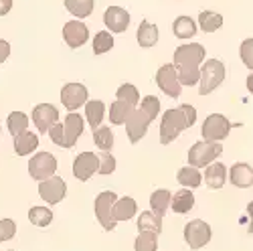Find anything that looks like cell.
<instances>
[{
    "instance_id": "1",
    "label": "cell",
    "mask_w": 253,
    "mask_h": 251,
    "mask_svg": "<svg viewBox=\"0 0 253 251\" xmlns=\"http://www.w3.org/2000/svg\"><path fill=\"white\" fill-rule=\"evenodd\" d=\"M172 61H174L172 67L176 69V75H178V83L193 87L201 79V63L205 61V47L201 43L180 45L174 51Z\"/></svg>"
},
{
    "instance_id": "2",
    "label": "cell",
    "mask_w": 253,
    "mask_h": 251,
    "mask_svg": "<svg viewBox=\"0 0 253 251\" xmlns=\"http://www.w3.org/2000/svg\"><path fill=\"white\" fill-rule=\"evenodd\" d=\"M197 122V110L191 103H182L180 108L166 110L160 122V142L170 144L178 138V134Z\"/></svg>"
},
{
    "instance_id": "3",
    "label": "cell",
    "mask_w": 253,
    "mask_h": 251,
    "mask_svg": "<svg viewBox=\"0 0 253 251\" xmlns=\"http://www.w3.org/2000/svg\"><path fill=\"white\" fill-rule=\"evenodd\" d=\"M223 152V146L219 142H197L188 150V162L193 168H207L209 164H213L215 158Z\"/></svg>"
},
{
    "instance_id": "4",
    "label": "cell",
    "mask_w": 253,
    "mask_h": 251,
    "mask_svg": "<svg viewBox=\"0 0 253 251\" xmlns=\"http://www.w3.org/2000/svg\"><path fill=\"white\" fill-rule=\"evenodd\" d=\"M225 79V65L219 59H209L205 61V65L201 67V95L213 93Z\"/></svg>"
},
{
    "instance_id": "5",
    "label": "cell",
    "mask_w": 253,
    "mask_h": 251,
    "mask_svg": "<svg viewBox=\"0 0 253 251\" xmlns=\"http://www.w3.org/2000/svg\"><path fill=\"white\" fill-rule=\"evenodd\" d=\"M118 197L114 191H103L95 197V217L101 223V227L105 231H114L116 229V221H114V205H116Z\"/></svg>"
},
{
    "instance_id": "6",
    "label": "cell",
    "mask_w": 253,
    "mask_h": 251,
    "mask_svg": "<svg viewBox=\"0 0 253 251\" xmlns=\"http://www.w3.org/2000/svg\"><path fill=\"white\" fill-rule=\"evenodd\" d=\"M231 128H233V124H231L225 116H221V114H211V116L205 120L201 132H203L205 142H221V140H225V138L229 136Z\"/></svg>"
},
{
    "instance_id": "7",
    "label": "cell",
    "mask_w": 253,
    "mask_h": 251,
    "mask_svg": "<svg viewBox=\"0 0 253 251\" xmlns=\"http://www.w3.org/2000/svg\"><path fill=\"white\" fill-rule=\"evenodd\" d=\"M55 170H57V160L51 152H39L29 160V172L39 182L55 176Z\"/></svg>"
},
{
    "instance_id": "8",
    "label": "cell",
    "mask_w": 253,
    "mask_h": 251,
    "mask_svg": "<svg viewBox=\"0 0 253 251\" xmlns=\"http://www.w3.org/2000/svg\"><path fill=\"white\" fill-rule=\"evenodd\" d=\"M184 241L191 249H201L211 241V227L209 223L195 219L184 225Z\"/></svg>"
},
{
    "instance_id": "9",
    "label": "cell",
    "mask_w": 253,
    "mask_h": 251,
    "mask_svg": "<svg viewBox=\"0 0 253 251\" xmlns=\"http://www.w3.org/2000/svg\"><path fill=\"white\" fill-rule=\"evenodd\" d=\"M156 83L162 89V93H166L168 97H178L182 93V85L178 83V75H176V69L172 67V63H166V65L158 69Z\"/></svg>"
},
{
    "instance_id": "10",
    "label": "cell",
    "mask_w": 253,
    "mask_h": 251,
    "mask_svg": "<svg viewBox=\"0 0 253 251\" xmlns=\"http://www.w3.org/2000/svg\"><path fill=\"white\" fill-rule=\"evenodd\" d=\"M39 195L45 203L57 205V203H61L63 199H65L67 184L61 176H51V178H47V180H43L39 184Z\"/></svg>"
},
{
    "instance_id": "11",
    "label": "cell",
    "mask_w": 253,
    "mask_h": 251,
    "mask_svg": "<svg viewBox=\"0 0 253 251\" xmlns=\"http://www.w3.org/2000/svg\"><path fill=\"white\" fill-rule=\"evenodd\" d=\"M61 103L65 106V110H79L83 103H87V89L81 83H67L61 89Z\"/></svg>"
},
{
    "instance_id": "12",
    "label": "cell",
    "mask_w": 253,
    "mask_h": 251,
    "mask_svg": "<svg viewBox=\"0 0 253 251\" xmlns=\"http://www.w3.org/2000/svg\"><path fill=\"white\" fill-rule=\"evenodd\" d=\"M33 122L37 126V130L41 134H45V132H49L53 124L59 122V110L55 106H51V103H39L33 110Z\"/></svg>"
},
{
    "instance_id": "13",
    "label": "cell",
    "mask_w": 253,
    "mask_h": 251,
    "mask_svg": "<svg viewBox=\"0 0 253 251\" xmlns=\"http://www.w3.org/2000/svg\"><path fill=\"white\" fill-rule=\"evenodd\" d=\"M148 126H150V120L146 118L140 110H132L128 120H126V132H128V138L132 144H136L138 140H142L148 132Z\"/></svg>"
},
{
    "instance_id": "14",
    "label": "cell",
    "mask_w": 253,
    "mask_h": 251,
    "mask_svg": "<svg viewBox=\"0 0 253 251\" xmlns=\"http://www.w3.org/2000/svg\"><path fill=\"white\" fill-rule=\"evenodd\" d=\"M97 172V154L93 152H81L73 162V176L77 180H89Z\"/></svg>"
},
{
    "instance_id": "15",
    "label": "cell",
    "mask_w": 253,
    "mask_h": 251,
    "mask_svg": "<svg viewBox=\"0 0 253 251\" xmlns=\"http://www.w3.org/2000/svg\"><path fill=\"white\" fill-rule=\"evenodd\" d=\"M63 39H65V43L71 49H77V47L87 43L89 31L83 23H79V20H69V23L65 25V29H63Z\"/></svg>"
},
{
    "instance_id": "16",
    "label": "cell",
    "mask_w": 253,
    "mask_h": 251,
    "mask_svg": "<svg viewBox=\"0 0 253 251\" xmlns=\"http://www.w3.org/2000/svg\"><path fill=\"white\" fill-rule=\"evenodd\" d=\"M103 23L112 33H124L130 25V12H126L120 6H110L103 12Z\"/></svg>"
},
{
    "instance_id": "17",
    "label": "cell",
    "mask_w": 253,
    "mask_h": 251,
    "mask_svg": "<svg viewBox=\"0 0 253 251\" xmlns=\"http://www.w3.org/2000/svg\"><path fill=\"white\" fill-rule=\"evenodd\" d=\"M83 134V118L75 112H69L63 122V136H65V148H73L77 138Z\"/></svg>"
},
{
    "instance_id": "18",
    "label": "cell",
    "mask_w": 253,
    "mask_h": 251,
    "mask_svg": "<svg viewBox=\"0 0 253 251\" xmlns=\"http://www.w3.org/2000/svg\"><path fill=\"white\" fill-rule=\"evenodd\" d=\"M229 180L233 182V186H237V188H247V186L253 184V168L245 162H237V164L231 166Z\"/></svg>"
},
{
    "instance_id": "19",
    "label": "cell",
    "mask_w": 253,
    "mask_h": 251,
    "mask_svg": "<svg viewBox=\"0 0 253 251\" xmlns=\"http://www.w3.org/2000/svg\"><path fill=\"white\" fill-rule=\"evenodd\" d=\"M227 180V168L221 164V162H213V164H209L207 166V172H205V182L209 188H223Z\"/></svg>"
},
{
    "instance_id": "20",
    "label": "cell",
    "mask_w": 253,
    "mask_h": 251,
    "mask_svg": "<svg viewBox=\"0 0 253 251\" xmlns=\"http://www.w3.org/2000/svg\"><path fill=\"white\" fill-rule=\"evenodd\" d=\"M170 199H172V195H170V191H166V188H158V191H154L152 197H150L152 213L162 219L168 209H170Z\"/></svg>"
},
{
    "instance_id": "21",
    "label": "cell",
    "mask_w": 253,
    "mask_h": 251,
    "mask_svg": "<svg viewBox=\"0 0 253 251\" xmlns=\"http://www.w3.org/2000/svg\"><path fill=\"white\" fill-rule=\"evenodd\" d=\"M136 211H138L136 201L132 197H124V199L116 201V205H114V221L116 223L118 221H128L136 215Z\"/></svg>"
},
{
    "instance_id": "22",
    "label": "cell",
    "mask_w": 253,
    "mask_h": 251,
    "mask_svg": "<svg viewBox=\"0 0 253 251\" xmlns=\"http://www.w3.org/2000/svg\"><path fill=\"white\" fill-rule=\"evenodd\" d=\"M37 146H39V138L33 132H23L14 138V152L18 156H29L31 152L37 150Z\"/></svg>"
},
{
    "instance_id": "23",
    "label": "cell",
    "mask_w": 253,
    "mask_h": 251,
    "mask_svg": "<svg viewBox=\"0 0 253 251\" xmlns=\"http://www.w3.org/2000/svg\"><path fill=\"white\" fill-rule=\"evenodd\" d=\"M85 118L91 126V130H97L103 118H105V103L99 101V99H93V101H87L85 103Z\"/></svg>"
},
{
    "instance_id": "24",
    "label": "cell",
    "mask_w": 253,
    "mask_h": 251,
    "mask_svg": "<svg viewBox=\"0 0 253 251\" xmlns=\"http://www.w3.org/2000/svg\"><path fill=\"white\" fill-rule=\"evenodd\" d=\"M195 207V195L191 191H178L172 199H170V209L178 215L188 213Z\"/></svg>"
},
{
    "instance_id": "25",
    "label": "cell",
    "mask_w": 253,
    "mask_h": 251,
    "mask_svg": "<svg viewBox=\"0 0 253 251\" xmlns=\"http://www.w3.org/2000/svg\"><path fill=\"white\" fill-rule=\"evenodd\" d=\"M138 231H148V233H154V235H160L162 233V219L156 217L152 211H144L140 217H138Z\"/></svg>"
},
{
    "instance_id": "26",
    "label": "cell",
    "mask_w": 253,
    "mask_h": 251,
    "mask_svg": "<svg viewBox=\"0 0 253 251\" xmlns=\"http://www.w3.org/2000/svg\"><path fill=\"white\" fill-rule=\"evenodd\" d=\"M138 43L142 47H154L158 43V27H154L148 20H142L138 27Z\"/></svg>"
},
{
    "instance_id": "27",
    "label": "cell",
    "mask_w": 253,
    "mask_h": 251,
    "mask_svg": "<svg viewBox=\"0 0 253 251\" xmlns=\"http://www.w3.org/2000/svg\"><path fill=\"white\" fill-rule=\"evenodd\" d=\"M172 31H174V37L178 39H191L197 33V25L191 16H178L172 23Z\"/></svg>"
},
{
    "instance_id": "28",
    "label": "cell",
    "mask_w": 253,
    "mask_h": 251,
    "mask_svg": "<svg viewBox=\"0 0 253 251\" xmlns=\"http://www.w3.org/2000/svg\"><path fill=\"white\" fill-rule=\"evenodd\" d=\"M176 180H178L184 188H197V186H201V182H203V174H201L197 168H193V166H184V168L178 170Z\"/></svg>"
},
{
    "instance_id": "29",
    "label": "cell",
    "mask_w": 253,
    "mask_h": 251,
    "mask_svg": "<svg viewBox=\"0 0 253 251\" xmlns=\"http://www.w3.org/2000/svg\"><path fill=\"white\" fill-rule=\"evenodd\" d=\"M95 6V0H65V8L77 16V18H85L93 12Z\"/></svg>"
},
{
    "instance_id": "30",
    "label": "cell",
    "mask_w": 253,
    "mask_h": 251,
    "mask_svg": "<svg viewBox=\"0 0 253 251\" xmlns=\"http://www.w3.org/2000/svg\"><path fill=\"white\" fill-rule=\"evenodd\" d=\"M199 25L205 33H215L223 25V16L219 12H213V10H203L199 14Z\"/></svg>"
},
{
    "instance_id": "31",
    "label": "cell",
    "mask_w": 253,
    "mask_h": 251,
    "mask_svg": "<svg viewBox=\"0 0 253 251\" xmlns=\"http://www.w3.org/2000/svg\"><path fill=\"white\" fill-rule=\"evenodd\" d=\"M6 124H8V132L16 138V136H20L23 132H27V128H29V118H27V114H23V112H12V114L8 116V120H6Z\"/></svg>"
},
{
    "instance_id": "32",
    "label": "cell",
    "mask_w": 253,
    "mask_h": 251,
    "mask_svg": "<svg viewBox=\"0 0 253 251\" xmlns=\"http://www.w3.org/2000/svg\"><path fill=\"white\" fill-rule=\"evenodd\" d=\"M134 108H130L128 103H124V101H114L112 106H110V122L114 124V126H122V124H126V120H128V116H130V112H132Z\"/></svg>"
},
{
    "instance_id": "33",
    "label": "cell",
    "mask_w": 253,
    "mask_h": 251,
    "mask_svg": "<svg viewBox=\"0 0 253 251\" xmlns=\"http://www.w3.org/2000/svg\"><path fill=\"white\" fill-rule=\"evenodd\" d=\"M93 140L101 152H110L112 146H114V134L108 126H99L97 130H93Z\"/></svg>"
},
{
    "instance_id": "34",
    "label": "cell",
    "mask_w": 253,
    "mask_h": 251,
    "mask_svg": "<svg viewBox=\"0 0 253 251\" xmlns=\"http://www.w3.org/2000/svg\"><path fill=\"white\" fill-rule=\"evenodd\" d=\"M118 101H124V103H128L130 108H134L136 110V106L140 103V93H138V89L132 85V83H124V85H120V89H118Z\"/></svg>"
},
{
    "instance_id": "35",
    "label": "cell",
    "mask_w": 253,
    "mask_h": 251,
    "mask_svg": "<svg viewBox=\"0 0 253 251\" xmlns=\"http://www.w3.org/2000/svg\"><path fill=\"white\" fill-rule=\"evenodd\" d=\"M29 219L37 227H49L51 221H53V213H51V209H47V207H33L29 211Z\"/></svg>"
},
{
    "instance_id": "36",
    "label": "cell",
    "mask_w": 253,
    "mask_h": 251,
    "mask_svg": "<svg viewBox=\"0 0 253 251\" xmlns=\"http://www.w3.org/2000/svg\"><path fill=\"white\" fill-rule=\"evenodd\" d=\"M112 47H114V37H112L108 31H99V33L93 37V53H95V55L108 53Z\"/></svg>"
},
{
    "instance_id": "37",
    "label": "cell",
    "mask_w": 253,
    "mask_h": 251,
    "mask_svg": "<svg viewBox=\"0 0 253 251\" xmlns=\"http://www.w3.org/2000/svg\"><path fill=\"white\" fill-rule=\"evenodd\" d=\"M146 118H148L150 122H154L156 118H158V112H160V101H158V97H154V95H146L144 99H142V106L138 108Z\"/></svg>"
},
{
    "instance_id": "38",
    "label": "cell",
    "mask_w": 253,
    "mask_h": 251,
    "mask_svg": "<svg viewBox=\"0 0 253 251\" xmlns=\"http://www.w3.org/2000/svg\"><path fill=\"white\" fill-rule=\"evenodd\" d=\"M158 247V235L142 231L136 239V251H156Z\"/></svg>"
},
{
    "instance_id": "39",
    "label": "cell",
    "mask_w": 253,
    "mask_h": 251,
    "mask_svg": "<svg viewBox=\"0 0 253 251\" xmlns=\"http://www.w3.org/2000/svg\"><path fill=\"white\" fill-rule=\"evenodd\" d=\"M116 170V158L112 152H101L97 156V172L99 174H112Z\"/></svg>"
},
{
    "instance_id": "40",
    "label": "cell",
    "mask_w": 253,
    "mask_h": 251,
    "mask_svg": "<svg viewBox=\"0 0 253 251\" xmlns=\"http://www.w3.org/2000/svg\"><path fill=\"white\" fill-rule=\"evenodd\" d=\"M14 233H16V223L12 219H2L0 221V243L12 239Z\"/></svg>"
},
{
    "instance_id": "41",
    "label": "cell",
    "mask_w": 253,
    "mask_h": 251,
    "mask_svg": "<svg viewBox=\"0 0 253 251\" xmlns=\"http://www.w3.org/2000/svg\"><path fill=\"white\" fill-rule=\"evenodd\" d=\"M241 59L245 63V67L253 69V39H245L241 43Z\"/></svg>"
},
{
    "instance_id": "42",
    "label": "cell",
    "mask_w": 253,
    "mask_h": 251,
    "mask_svg": "<svg viewBox=\"0 0 253 251\" xmlns=\"http://www.w3.org/2000/svg\"><path fill=\"white\" fill-rule=\"evenodd\" d=\"M49 136H51L53 144L63 146V148H65V136H63V124L61 122H57V124L51 126V128H49Z\"/></svg>"
},
{
    "instance_id": "43",
    "label": "cell",
    "mask_w": 253,
    "mask_h": 251,
    "mask_svg": "<svg viewBox=\"0 0 253 251\" xmlns=\"http://www.w3.org/2000/svg\"><path fill=\"white\" fill-rule=\"evenodd\" d=\"M8 55H10V45L6 43L4 39H0V65L8 59Z\"/></svg>"
},
{
    "instance_id": "44",
    "label": "cell",
    "mask_w": 253,
    "mask_h": 251,
    "mask_svg": "<svg viewBox=\"0 0 253 251\" xmlns=\"http://www.w3.org/2000/svg\"><path fill=\"white\" fill-rule=\"evenodd\" d=\"M12 8V0H0V16L8 14Z\"/></svg>"
},
{
    "instance_id": "45",
    "label": "cell",
    "mask_w": 253,
    "mask_h": 251,
    "mask_svg": "<svg viewBox=\"0 0 253 251\" xmlns=\"http://www.w3.org/2000/svg\"><path fill=\"white\" fill-rule=\"evenodd\" d=\"M247 213H249V217H251V223H253V201H251V203H249V207H247ZM249 231L253 233V225L249 227Z\"/></svg>"
},
{
    "instance_id": "46",
    "label": "cell",
    "mask_w": 253,
    "mask_h": 251,
    "mask_svg": "<svg viewBox=\"0 0 253 251\" xmlns=\"http://www.w3.org/2000/svg\"><path fill=\"white\" fill-rule=\"evenodd\" d=\"M247 89H249V93H253V73L247 77Z\"/></svg>"
}]
</instances>
